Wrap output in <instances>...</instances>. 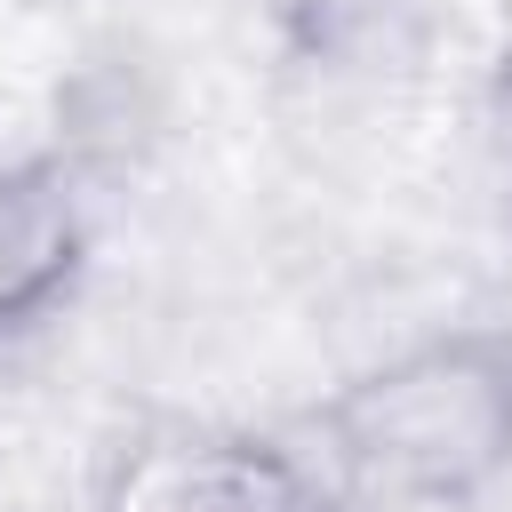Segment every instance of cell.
<instances>
[{"mask_svg": "<svg viewBox=\"0 0 512 512\" xmlns=\"http://www.w3.org/2000/svg\"><path fill=\"white\" fill-rule=\"evenodd\" d=\"M312 464L336 496L384 512H464L512 480V320L424 328L304 416Z\"/></svg>", "mask_w": 512, "mask_h": 512, "instance_id": "obj_1", "label": "cell"}, {"mask_svg": "<svg viewBox=\"0 0 512 512\" xmlns=\"http://www.w3.org/2000/svg\"><path fill=\"white\" fill-rule=\"evenodd\" d=\"M88 512H336L312 448L248 424H136L104 448Z\"/></svg>", "mask_w": 512, "mask_h": 512, "instance_id": "obj_2", "label": "cell"}, {"mask_svg": "<svg viewBox=\"0 0 512 512\" xmlns=\"http://www.w3.org/2000/svg\"><path fill=\"white\" fill-rule=\"evenodd\" d=\"M88 184L64 152H8L0 160V344L48 328L88 280Z\"/></svg>", "mask_w": 512, "mask_h": 512, "instance_id": "obj_3", "label": "cell"}]
</instances>
